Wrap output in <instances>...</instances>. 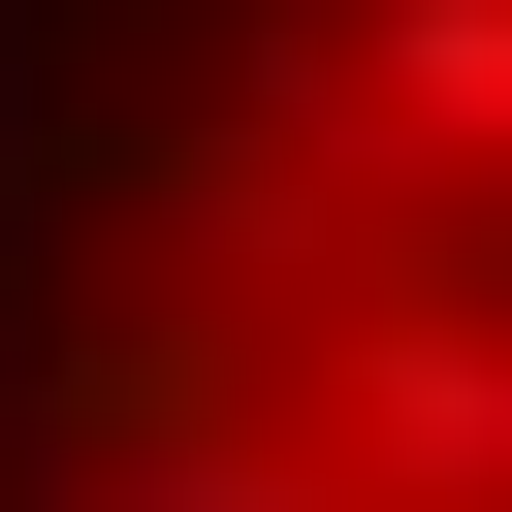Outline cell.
Wrapping results in <instances>:
<instances>
[{"mask_svg": "<svg viewBox=\"0 0 512 512\" xmlns=\"http://www.w3.org/2000/svg\"><path fill=\"white\" fill-rule=\"evenodd\" d=\"M320 448H352V512H512V320H480L448 256H416V288H352Z\"/></svg>", "mask_w": 512, "mask_h": 512, "instance_id": "6da1fadb", "label": "cell"}]
</instances>
